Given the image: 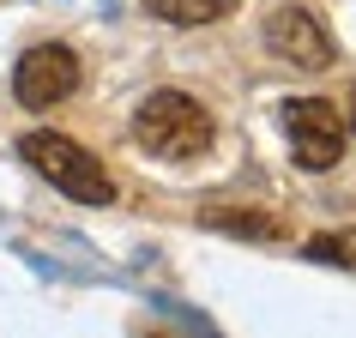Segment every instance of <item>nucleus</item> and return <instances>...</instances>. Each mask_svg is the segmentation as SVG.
Listing matches in <instances>:
<instances>
[{"instance_id": "nucleus-4", "label": "nucleus", "mask_w": 356, "mask_h": 338, "mask_svg": "<svg viewBox=\"0 0 356 338\" xmlns=\"http://www.w3.org/2000/svg\"><path fill=\"white\" fill-rule=\"evenodd\" d=\"M284 133H290V151H296V169L320 175L344 157V115L326 103V97H296L284 109Z\"/></svg>"}, {"instance_id": "nucleus-2", "label": "nucleus", "mask_w": 356, "mask_h": 338, "mask_svg": "<svg viewBox=\"0 0 356 338\" xmlns=\"http://www.w3.org/2000/svg\"><path fill=\"white\" fill-rule=\"evenodd\" d=\"M19 157L37 169L55 193H67V200H79V206H109V200H115L109 169L97 163L79 139H67V133H24Z\"/></svg>"}, {"instance_id": "nucleus-6", "label": "nucleus", "mask_w": 356, "mask_h": 338, "mask_svg": "<svg viewBox=\"0 0 356 338\" xmlns=\"http://www.w3.org/2000/svg\"><path fill=\"white\" fill-rule=\"evenodd\" d=\"M211 230H229V236H254V242H278L284 224L272 218V211H229V206H206L200 211Z\"/></svg>"}, {"instance_id": "nucleus-1", "label": "nucleus", "mask_w": 356, "mask_h": 338, "mask_svg": "<svg viewBox=\"0 0 356 338\" xmlns=\"http://www.w3.org/2000/svg\"><path fill=\"white\" fill-rule=\"evenodd\" d=\"M133 139L163 163H188V157H200L211 145V115L188 91H151L139 103V115H133Z\"/></svg>"}, {"instance_id": "nucleus-5", "label": "nucleus", "mask_w": 356, "mask_h": 338, "mask_svg": "<svg viewBox=\"0 0 356 338\" xmlns=\"http://www.w3.org/2000/svg\"><path fill=\"white\" fill-rule=\"evenodd\" d=\"M266 49H272L284 67H296V73H326L338 61L332 31H326L308 6H278V13L266 19Z\"/></svg>"}, {"instance_id": "nucleus-3", "label": "nucleus", "mask_w": 356, "mask_h": 338, "mask_svg": "<svg viewBox=\"0 0 356 338\" xmlns=\"http://www.w3.org/2000/svg\"><path fill=\"white\" fill-rule=\"evenodd\" d=\"M79 91V55L67 42H37V49H24L19 67H13V97H19L24 109H55L67 97Z\"/></svg>"}, {"instance_id": "nucleus-9", "label": "nucleus", "mask_w": 356, "mask_h": 338, "mask_svg": "<svg viewBox=\"0 0 356 338\" xmlns=\"http://www.w3.org/2000/svg\"><path fill=\"white\" fill-rule=\"evenodd\" d=\"M350 133H356V115H350Z\"/></svg>"}, {"instance_id": "nucleus-8", "label": "nucleus", "mask_w": 356, "mask_h": 338, "mask_svg": "<svg viewBox=\"0 0 356 338\" xmlns=\"http://www.w3.org/2000/svg\"><path fill=\"white\" fill-rule=\"evenodd\" d=\"M308 254H314V260H338V266H350V272H356V224L338 230V236H314Z\"/></svg>"}, {"instance_id": "nucleus-7", "label": "nucleus", "mask_w": 356, "mask_h": 338, "mask_svg": "<svg viewBox=\"0 0 356 338\" xmlns=\"http://www.w3.org/2000/svg\"><path fill=\"white\" fill-rule=\"evenodd\" d=\"M145 6L169 24H218L236 13V0H145Z\"/></svg>"}]
</instances>
